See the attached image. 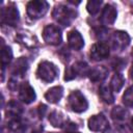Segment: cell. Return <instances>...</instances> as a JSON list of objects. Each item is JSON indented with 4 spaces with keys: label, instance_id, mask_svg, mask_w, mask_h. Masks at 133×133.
<instances>
[{
    "label": "cell",
    "instance_id": "cell-9",
    "mask_svg": "<svg viewBox=\"0 0 133 133\" xmlns=\"http://www.w3.org/2000/svg\"><path fill=\"white\" fill-rule=\"evenodd\" d=\"M108 56H109V47L104 42L96 43L90 48V58L92 60L96 61L103 60Z\"/></svg>",
    "mask_w": 133,
    "mask_h": 133
},
{
    "label": "cell",
    "instance_id": "cell-24",
    "mask_svg": "<svg viewBox=\"0 0 133 133\" xmlns=\"http://www.w3.org/2000/svg\"><path fill=\"white\" fill-rule=\"evenodd\" d=\"M123 103L127 107H133V85L128 87L123 95Z\"/></svg>",
    "mask_w": 133,
    "mask_h": 133
},
{
    "label": "cell",
    "instance_id": "cell-3",
    "mask_svg": "<svg viewBox=\"0 0 133 133\" xmlns=\"http://www.w3.org/2000/svg\"><path fill=\"white\" fill-rule=\"evenodd\" d=\"M68 104L70 108L74 112H77V113H81L85 111L88 107L87 100L79 90H74L70 94L68 98Z\"/></svg>",
    "mask_w": 133,
    "mask_h": 133
},
{
    "label": "cell",
    "instance_id": "cell-17",
    "mask_svg": "<svg viewBox=\"0 0 133 133\" xmlns=\"http://www.w3.org/2000/svg\"><path fill=\"white\" fill-rule=\"evenodd\" d=\"M124 83H125V78L124 76L121 74V73H115L112 78H111V81H110V87L113 91L115 92H118L122 87L124 86Z\"/></svg>",
    "mask_w": 133,
    "mask_h": 133
},
{
    "label": "cell",
    "instance_id": "cell-20",
    "mask_svg": "<svg viewBox=\"0 0 133 133\" xmlns=\"http://www.w3.org/2000/svg\"><path fill=\"white\" fill-rule=\"evenodd\" d=\"M12 58V51L10 47L8 46H2L1 50V62H2V69L4 70L5 65H7Z\"/></svg>",
    "mask_w": 133,
    "mask_h": 133
},
{
    "label": "cell",
    "instance_id": "cell-28",
    "mask_svg": "<svg viewBox=\"0 0 133 133\" xmlns=\"http://www.w3.org/2000/svg\"><path fill=\"white\" fill-rule=\"evenodd\" d=\"M38 110H39V115H41V117H43V115L45 114V112H46V110H47V107L42 104V105L38 106Z\"/></svg>",
    "mask_w": 133,
    "mask_h": 133
},
{
    "label": "cell",
    "instance_id": "cell-12",
    "mask_svg": "<svg viewBox=\"0 0 133 133\" xmlns=\"http://www.w3.org/2000/svg\"><path fill=\"white\" fill-rule=\"evenodd\" d=\"M68 43H69V46L78 51V50H81L84 46V39L82 37V35L80 34L79 31L77 30H71L69 33H68Z\"/></svg>",
    "mask_w": 133,
    "mask_h": 133
},
{
    "label": "cell",
    "instance_id": "cell-8",
    "mask_svg": "<svg viewBox=\"0 0 133 133\" xmlns=\"http://www.w3.org/2000/svg\"><path fill=\"white\" fill-rule=\"evenodd\" d=\"M130 44V36L125 31H115L111 36V45L113 50L122 51Z\"/></svg>",
    "mask_w": 133,
    "mask_h": 133
},
{
    "label": "cell",
    "instance_id": "cell-15",
    "mask_svg": "<svg viewBox=\"0 0 133 133\" xmlns=\"http://www.w3.org/2000/svg\"><path fill=\"white\" fill-rule=\"evenodd\" d=\"M99 96L102 99V101L107 104H112L114 102V97H113V92L110 85L102 84L99 88Z\"/></svg>",
    "mask_w": 133,
    "mask_h": 133
},
{
    "label": "cell",
    "instance_id": "cell-27",
    "mask_svg": "<svg viewBox=\"0 0 133 133\" xmlns=\"http://www.w3.org/2000/svg\"><path fill=\"white\" fill-rule=\"evenodd\" d=\"M125 64H126V61H124V60H122L119 58H116L115 61H114V63H113V68L116 71H121L125 66Z\"/></svg>",
    "mask_w": 133,
    "mask_h": 133
},
{
    "label": "cell",
    "instance_id": "cell-1",
    "mask_svg": "<svg viewBox=\"0 0 133 133\" xmlns=\"http://www.w3.org/2000/svg\"><path fill=\"white\" fill-rule=\"evenodd\" d=\"M54 20H56L62 26H70L72 21L76 18L77 12L65 5H57L52 12Z\"/></svg>",
    "mask_w": 133,
    "mask_h": 133
},
{
    "label": "cell",
    "instance_id": "cell-14",
    "mask_svg": "<svg viewBox=\"0 0 133 133\" xmlns=\"http://www.w3.org/2000/svg\"><path fill=\"white\" fill-rule=\"evenodd\" d=\"M62 95H63V87L58 85V86H53L50 89H48L47 92L45 94V98L49 103L55 104L60 101V99L62 98Z\"/></svg>",
    "mask_w": 133,
    "mask_h": 133
},
{
    "label": "cell",
    "instance_id": "cell-30",
    "mask_svg": "<svg viewBox=\"0 0 133 133\" xmlns=\"http://www.w3.org/2000/svg\"><path fill=\"white\" fill-rule=\"evenodd\" d=\"M131 126H132V128H133V116H132V118H131Z\"/></svg>",
    "mask_w": 133,
    "mask_h": 133
},
{
    "label": "cell",
    "instance_id": "cell-19",
    "mask_svg": "<svg viewBox=\"0 0 133 133\" xmlns=\"http://www.w3.org/2000/svg\"><path fill=\"white\" fill-rule=\"evenodd\" d=\"M71 68H72L74 74L76 75V77H77L78 75L83 77V76H85V75H88V72H89V70H88V68H87V64H86L85 62H83V61H77V62H75Z\"/></svg>",
    "mask_w": 133,
    "mask_h": 133
},
{
    "label": "cell",
    "instance_id": "cell-4",
    "mask_svg": "<svg viewBox=\"0 0 133 133\" xmlns=\"http://www.w3.org/2000/svg\"><path fill=\"white\" fill-rule=\"evenodd\" d=\"M49 3L44 0H34L27 3V14L32 19L43 18L48 11Z\"/></svg>",
    "mask_w": 133,
    "mask_h": 133
},
{
    "label": "cell",
    "instance_id": "cell-31",
    "mask_svg": "<svg viewBox=\"0 0 133 133\" xmlns=\"http://www.w3.org/2000/svg\"><path fill=\"white\" fill-rule=\"evenodd\" d=\"M71 133H79V132H71Z\"/></svg>",
    "mask_w": 133,
    "mask_h": 133
},
{
    "label": "cell",
    "instance_id": "cell-29",
    "mask_svg": "<svg viewBox=\"0 0 133 133\" xmlns=\"http://www.w3.org/2000/svg\"><path fill=\"white\" fill-rule=\"evenodd\" d=\"M130 77H131V79L133 80V65H132V68H131V70H130Z\"/></svg>",
    "mask_w": 133,
    "mask_h": 133
},
{
    "label": "cell",
    "instance_id": "cell-10",
    "mask_svg": "<svg viewBox=\"0 0 133 133\" xmlns=\"http://www.w3.org/2000/svg\"><path fill=\"white\" fill-rule=\"evenodd\" d=\"M116 17H117V11L116 9L110 5V4H106L102 10V14H101V17H100V22L107 26V25H112L115 20H116Z\"/></svg>",
    "mask_w": 133,
    "mask_h": 133
},
{
    "label": "cell",
    "instance_id": "cell-16",
    "mask_svg": "<svg viewBox=\"0 0 133 133\" xmlns=\"http://www.w3.org/2000/svg\"><path fill=\"white\" fill-rule=\"evenodd\" d=\"M28 69V61L24 57H20L17 59V61L14 64L12 68V74L16 76H23Z\"/></svg>",
    "mask_w": 133,
    "mask_h": 133
},
{
    "label": "cell",
    "instance_id": "cell-7",
    "mask_svg": "<svg viewBox=\"0 0 133 133\" xmlns=\"http://www.w3.org/2000/svg\"><path fill=\"white\" fill-rule=\"evenodd\" d=\"M88 128L94 132H105L109 128V123L106 116L100 113L88 119Z\"/></svg>",
    "mask_w": 133,
    "mask_h": 133
},
{
    "label": "cell",
    "instance_id": "cell-11",
    "mask_svg": "<svg viewBox=\"0 0 133 133\" xmlns=\"http://www.w3.org/2000/svg\"><path fill=\"white\" fill-rule=\"evenodd\" d=\"M19 98L20 100L25 103V104H30L32 103L35 98H36V95H35V91L34 89L31 87V85L27 82L25 83H22L21 86H20V92H19Z\"/></svg>",
    "mask_w": 133,
    "mask_h": 133
},
{
    "label": "cell",
    "instance_id": "cell-32",
    "mask_svg": "<svg viewBox=\"0 0 133 133\" xmlns=\"http://www.w3.org/2000/svg\"><path fill=\"white\" fill-rule=\"evenodd\" d=\"M131 54H132V56H133V50H132V53H131Z\"/></svg>",
    "mask_w": 133,
    "mask_h": 133
},
{
    "label": "cell",
    "instance_id": "cell-13",
    "mask_svg": "<svg viewBox=\"0 0 133 133\" xmlns=\"http://www.w3.org/2000/svg\"><path fill=\"white\" fill-rule=\"evenodd\" d=\"M108 75V70L103 65H98L89 70L88 77L92 82H100L103 81Z\"/></svg>",
    "mask_w": 133,
    "mask_h": 133
},
{
    "label": "cell",
    "instance_id": "cell-23",
    "mask_svg": "<svg viewBox=\"0 0 133 133\" xmlns=\"http://www.w3.org/2000/svg\"><path fill=\"white\" fill-rule=\"evenodd\" d=\"M102 0H89L86 4V9L90 15H96L102 5Z\"/></svg>",
    "mask_w": 133,
    "mask_h": 133
},
{
    "label": "cell",
    "instance_id": "cell-26",
    "mask_svg": "<svg viewBox=\"0 0 133 133\" xmlns=\"http://www.w3.org/2000/svg\"><path fill=\"white\" fill-rule=\"evenodd\" d=\"M18 41H19V43H22L27 47H33L34 43H36V42H33L32 35H29L26 32H23V33L19 34L18 35Z\"/></svg>",
    "mask_w": 133,
    "mask_h": 133
},
{
    "label": "cell",
    "instance_id": "cell-2",
    "mask_svg": "<svg viewBox=\"0 0 133 133\" xmlns=\"http://www.w3.org/2000/svg\"><path fill=\"white\" fill-rule=\"evenodd\" d=\"M59 70L57 69V66L50 62V61H42L38 66H37V71H36V75L37 77L43 80L44 82H52L58 75Z\"/></svg>",
    "mask_w": 133,
    "mask_h": 133
},
{
    "label": "cell",
    "instance_id": "cell-5",
    "mask_svg": "<svg viewBox=\"0 0 133 133\" xmlns=\"http://www.w3.org/2000/svg\"><path fill=\"white\" fill-rule=\"evenodd\" d=\"M43 38L49 45H59L62 41V34L60 28L56 25H47L43 30Z\"/></svg>",
    "mask_w": 133,
    "mask_h": 133
},
{
    "label": "cell",
    "instance_id": "cell-6",
    "mask_svg": "<svg viewBox=\"0 0 133 133\" xmlns=\"http://www.w3.org/2000/svg\"><path fill=\"white\" fill-rule=\"evenodd\" d=\"M20 20V15L19 10L17 9L16 6L9 5L1 10V23L3 25H8V26H16Z\"/></svg>",
    "mask_w": 133,
    "mask_h": 133
},
{
    "label": "cell",
    "instance_id": "cell-25",
    "mask_svg": "<svg viewBox=\"0 0 133 133\" xmlns=\"http://www.w3.org/2000/svg\"><path fill=\"white\" fill-rule=\"evenodd\" d=\"M22 111H23L22 106H21L19 103L15 102V101H11V102L7 105V114L9 113V114H11V115H14V116H18Z\"/></svg>",
    "mask_w": 133,
    "mask_h": 133
},
{
    "label": "cell",
    "instance_id": "cell-22",
    "mask_svg": "<svg viewBox=\"0 0 133 133\" xmlns=\"http://www.w3.org/2000/svg\"><path fill=\"white\" fill-rule=\"evenodd\" d=\"M127 115H128V111L121 106L114 107L111 111V116L115 121H124V119H126Z\"/></svg>",
    "mask_w": 133,
    "mask_h": 133
},
{
    "label": "cell",
    "instance_id": "cell-18",
    "mask_svg": "<svg viewBox=\"0 0 133 133\" xmlns=\"http://www.w3.org/2000/svg\"><path fill=\"white\" fill-rule=\"evenodd\" d=\"M49 122L51 123L52 126H54L56 128H61L64 125L63 114L59 111H53L49 115Z\"/></svg>",
    "mask_w": 133,
    "mask_h": 133
},
{
    "label": "cell",
    "instance_id": "cell-21",
    "mask_svg": "<svg viewBox=\"0 0 133 133\" xmlns=\"http://www.w3.org/2000/svg\"><path fill=\"white\" fill-rule=\"evenodd\" d=\"M7 127H9L10 130L17 132V133H23L26 130V126L21 122L20 118H12L8 122Z\"/></svg>",
    "mask_w": 133,
    "mask_h": 133
}]
</instances>
